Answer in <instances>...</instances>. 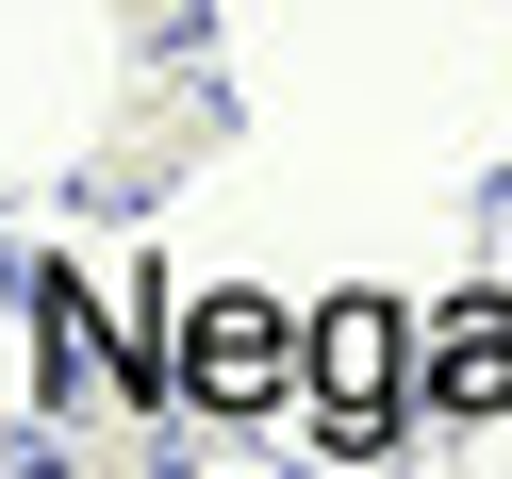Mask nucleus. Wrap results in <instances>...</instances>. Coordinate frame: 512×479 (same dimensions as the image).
Instances as JSON below:
<instances>
[{"instance_id":"obj_3","label":"nucleus","mask_w":512,"mask_h":479,"mask_svg":"<svg viewBox=\"0 0 512 479\" xmlns=\"http://www.w3.org/2000/svg\"><path fill=\"white\" fill-rule=\"evenodd\" d=\"M413 380H430V413H512V298H446L413 331Z\"/></svg>"},{"instance_id":"obj_1","label":"nucleus","mask_w":512,"mask_h":479,"mask_svg":"<svg viewBox=\"0 0 512 479\" xmlns=\"http://www.w3.org/2000/svg\"><path fill=\"white\" fill-rule=\"evenodd\" d=\"M413 331H430V314H397V298H331L314 314V446H331V463H397V430L430 413Z\"/></svg>"},{"instance_id":"obj_2","label":"nucleus","mask_w":512,"mask_h":479,"mask_svg":"<svg viewBox=\"0 0 512 479\" xmlns=\"http://www.w3.org/2000/svg\"><path fill=\"white\" fill-rule=\"evenodd\" d=\"M182 413H199V430L314 413V314H281V298H182Z\"/></svg>"}]
</instances>
